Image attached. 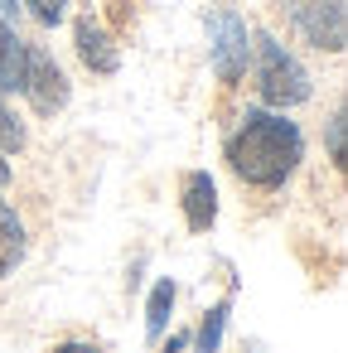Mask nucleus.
Returning a JSON list of instances; mask_svg holds the SVG:
<instances>
[{
  "mask_svg": "<svg viewBox=\"0 0 348 353\" xmlns=\"http://www.w3.org/2000/svg\"><path fill=\"white\" fill-rule=\"evenodd\" d=\"M227 155V170L237 174V184L247 189H280L300 160H305V131L285 117V112H271V107H247L223 145Z\"/></svg>",
  "mask_w": 348,
  "mask_h": 353,
  "instance_id": "obj_1",
  "label": "nucleus"
},
{
  "mask_svg": "<svg viewBox=\"0 0 348 353\" xmlns=\"http://www.w3.org/2000/svg\"><path fill=\"white\" fill-rule=\"evenodd\" d=\"M252 54H256V97H261V107L285 112V107L309 102V73L300 68V59L280 39L252 34Z\"/></svg>",
  "mask_w": 348,
  "mask_h": 353,
  "instance_id": "obj_2",
  "label": "nucleus"
},
{
  "mask_svg": "<svg viewBox=\"0 0 348 353\" xmlns=\"http://www.w3.org/2000/svg\"><path fill=\"white\" fill-rule=\"evenodd\" d=\"M208 59H213V73L223 88H237L247 78V59H252V34H247V20L227 6L208 10Z\"/></svg>",
  "mask_w": 348,
  "mask_h": 353,
  "instance_id": "obj_3",
  "label": "nucleus"
},
{
  "mask_svg": "<svg viewBox=\"0 0 348 353\" xmlns=\"http://www.w3.org/2000/svg\"><path fill=\"white\" fill-rule=\"evenodd\" d=\"M20 92L30 97V107L39 117H59L68 107V78L63 68L54 63V54L44 44H25V78H20Z\"/></svg>",
  "mask_w": 348,
  "mask_h": 353,
  "instance_id": "obj_4",
  "label": "nucleus"
},
{
  "mask_svg": "<svg viewBox=\"0 0 348 353\" xmlns=\"http://www.w3.org/2000/svg\"><path fill=\"white\" fill-rule=\"evenodd\" d=\"M73 49H78L83 68H92L97 78H112V73L121 68V54H116L107 25H102L97 15H78V20H73Z\"/></svg>",
  "mask_w": 348,
  "mask_h": 353,
  "instance_id": "obj_5",
  "label": "nucleus"
},
{
  "mask_svg": "<svg viewBox=\"0 0 348 353\" xmlns=\"http://www.w3.org/2000/svg\"><path fill=\"white\" fill-rule=\"evenodd\" d=\"M295 25L319 54H343V6L338 0H309V6L295 10Z\"/></svg>",
  "mask_w": 348,
  "mask_h": 353,
  "instance_id": "obj_6",
  "label": "nucleus"
},
{
  "mask_svg": "<svg viewBox=\"0 0 348 353\" xmlns=\"http://www.w3.org/2000/svg\"><path fill=\"white\" fill-rule=\"evenodd\" d=\"M179 208H184V223L189 232H208L213 218H218V184L208 170H189L179 179Z\"/></svg>",
  "mask_w": 348,
  "mask_h": 353,
  "instance_id": "obj_7",
  "label": "nucleus"
},
{
  "mask_svg": "<svg viewBox=\"0 0 348 353\" xmlns=\"http://www.w3.org/2000/svg\"><path fill=\"white\" fill-rule=\"evenodd\" d=\"M25 252H30L25 223H20V213H15L6 199H0V281L15 276V266L25 261Z\"/></svg>",
  "mask_w": 348,
  "mask_h": 353,
  "instance_id": "obj_8",
  "label": "nucleus"
},
{
  "mask_svg": "<svg viewBox=\"0 0 348 353\" xmlns=\"http://www.w3.org/2000/svg\"><path fill=\"white\" fill-rule=\"evenodd\" d=\"M20 78H25V39L15 34V25L0 20V97L20 92Z\"/></svg>",
  "mask_w": 348,
  "mask_h": 353,
  "instance_id": "obj_9",
  "label": "nucleus"
},
{
  "mask_svg": "<svg viewBox=\"0 0 348 353\" xmlns=\"http://www.w3.org/2000/svg\"><path fill=\"white\" fill-rule=\"evenodd\" d=\"M174 295H179V285H174V281H155V290H150V305H145V339H150V343L165 334V324H170V310H174Z\"/></svg>",
  "mask_w": 348,
  "mask_h": 353,
  "instance_id": "obj_10",
  "label": "nucleus"
},
{
  "mask_svg": "<svg viewBox=\"0 0 348 353\" xmlns=\"http://www.w3.org/2000/svg\"><path fill=\"white\" fill-rule=\"evenodd\" d=\"M227 314H232V295H227V300H218V305L203 314V324H198V334H194V348H198V353H218L223 329H227Z\"/></svg>",
  "mask_w": 348,
  "mask_h": 353,
  "instance_id": "obj_11",
  "label": "nucleus"
},
{
  "mask_svg": "<svg viewBox=\"0 0 348 353\" xmlns=\"http://www.w3.org/2000/svg\"><path fill=\"white\" fill-rule=\"evenodd\" d=\"M20 150H25V126L15 121V112L0 97V155H20Z\"/></svg>",
  "mask_w": 348,
  "mask_h": 353,
  "instance_id": "obj_12",
  "label": "nucleus"
},
{
  "mask_svg": "<svg viewBox=\"0 0 348 353\" xmlns=\"http://www.w3.org/2000/svg\"><path fill=\"white\" fill-rule=\"evenodd\" d=\"M20 6H30V15L39 25H63V15H68V0H20Z\"/></svg>",
  "mask_w": 348,
  "mask_h": 353,
  "instance_id": "obj_13",
  "label": "nucleus"
},
{
  "mask_svg": "<svg viewBox=\"0 0 348 353\" xmlns=\"http://www.w3.org/2000/svg\"><path fill=\"white\" fill-rule=\"evenodd\" d=\"M329 160L343 170V112H334V121H329Z\"/></svg>",
  "mask_w": 348,
  "mask_h": 353,
  "instance_id": "obj_14",
  "label": "nucleus"
},
{
  "mask_svg": "<svg viewBox=\"0 0 348 353\" xmlns=\"http://www.w3.org/2000/svg\"><path fill=\"white\" fill-rule=\"evenodd\" d=\"M54 353H97V343H83V339H63Z\"/></svg>",
  "mask_w": 348,
  "mask_h": 353,
  "instance_id": "obj_15",
  "label": "nucleus"
},
{
  "mask_svg": "<svg viewBox=\"0 0 348 353\" xmlns=\"http://www.w3.org/2000/svg\"><path fill=\"white\" fill-rule=\"evenodd\" d=\"M15 15H20V0H0V20L15 25Z\"/></svg>",
  "mask_w": 348,
  "mask_h": 353,
  "instance_id": "obj_16",
  "label": "nucleus"
},
{
  "mask_svg": "<svg viewBox=\"0 0 348 353\" xmlns=\"http://www.w3.org/2000/svg\"><path fill=\"white\" fill-rule=\"evenodd\" d=\"M189 343H194V339H189V334H174V339H170V343H165V353H184V348H189Z\"/></svg>",
  "mask_w": 348,
  "mask_h": 353,
  "instance_id": "obj_17",
  "label": "nucleus"
},
{
  "mask_svg": "<svg viewBox=\"0 0 348 353\" xmlns=\"http://www.w3.org/2000/svg\"><path fill=\"white\" fill-rule=\"evenodd\" d=\"M0 184H10V165L6 160H0Z\"/></svg>",
  "mask_w": 348,
  "mask_h": 353,
  "instance_id": "obj_18",
  "label": "nucleus"
}]
</instances>
